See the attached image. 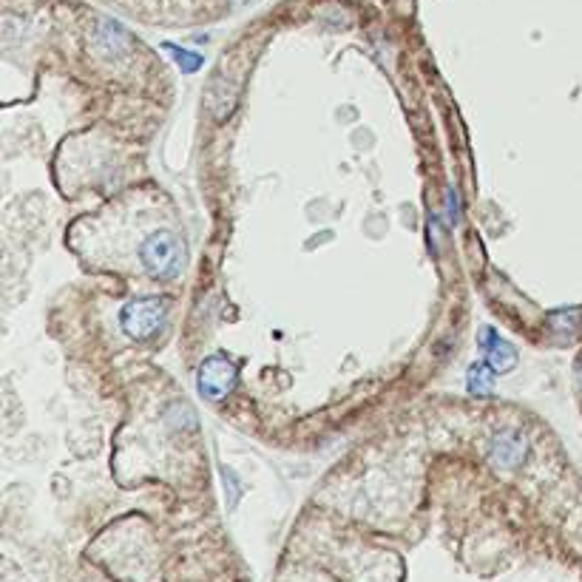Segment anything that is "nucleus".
I'll return each instance as SVG.
<instances>
[{
  "label": "nucleus",
  "instance_id": "f257e3e1",
  "mask_svg": "<svg viewBox=\"0 0 582 582\" xmlns=\"http://www.w3.org/2000/svg\"><path fill=\"white\" fill-rule=\"evenodd\" d=\"M140 256L145 271L151 273V279L157 281H171L179 276L182 271V262H185V245L182 238L171 230H157L151 233L142 242L140 247Z\"/></svg>",
  "mask_w": 582,
  "mask_h": 582
},
{
  "label": "nucleus",
  "instance_id": "f03ea898",
  "mask_svg": "<svg viewBox=\"0 0 582 582\" xmlns=\"http://www.w3.org/2000/svg\"><path fill=\"white\" fill-rule=\"evenodd\" d=\"M168 319V302L166 298H157V295H148V298H133V302L125 304L123 316V330L131 335V338H151L157 335V330Z\"/></svg>",
  "mask_w": 582,
  "mask_h": 582
},
{
  "label": "nucleus",
  "instance_id": "7ed1b4c3",
  "mask_svg": "<svg viewBox=\"0 0 582 582\" xmlns=\"http://www.w3.org/2000/svg\"><path fill=\"white\" fill-rule=\"evenodd\" d=\"M236 376L238 369L233 361H228L225 355H211L205 358L199 364V372H197V390L205 400H211V404H219V400H225L233 386H236Z\"/></svg>",
  "mask_w": 582,
  "mask_h": 582
},
{
  "label": "nucleus",
  "instance_id": "20e7f679",
  "mask_svg": "<svg viewBox=\"0 0 582 582\" xmlns=\"http://www.w3.org/2000/svg\"><path fill=\"white\" fill-rule=\"evenodd\" d=\"M526 452H529V443L514 429L503 432V435H497L495 441H491V460H495V466H500V469L520 466L526 460Z\"/></svg>",
  "mask_w": 582,
  "mask_h": 582
},
{
  "label": "nucleus",
  "instance_id": "39448f33",
  "mask_svg": "<svg viewBox=\"0 0 582 582\" xmlns=\"http://www.w3.org/2000/svg\"><path fill=\"white\" fill-rule=\"evenodd\" d=\"M481 347L489 352V364L495 367V372H509L517 367V350L505 338L495 335L491 327H483L481 330Z\"/></svg>",
  "mask_w": 582,
  "mask_h": 582
},
{
  "label": "nucleus",
  "instance_id": "423d86ee",
  "mask_svg": "<svg viewBox=\"0 0 582 582\" xmlns=\"http://www.w3.org/2000/svg\"><path fill=\"white\" fill-rule=\"evenodd\" d=\"M466 386L472 395H489L495 390V367L486 364H472L466 372Z\"/></svg>",
  "mask_w": 582,
  "mask_h": 582
},
{
  "label": "nucleus",
  "instance_id": "0eeeda50",
  "mask_svg": "<svg viewBox=\"0 0 582 582\" xmlns=\"http://www.w3.org/2000/svg\"><path fill=\"white\" fill-rule=\"evenodd\" d=\"M548 327L560 338H574L579 330V310H557L548 316Z\"/></svg>",
  "mask_w": 582,
  "mask_h": 582
},
{
  "label": "nucleus",
  "instance_id": "6e6552de",
  "mask_svg": "<svg viewBox=\"0 0 582 582\" xmlns=\"http://www.w3.org/2000/svg\"><path fill=\"white\" fill-rule=\"evenodd\" d=\"M100 40H102V46H109V54H117V49H125L128 46V35L117 23H102Z\"/></svg>",
  "mask_w": 582,
  "mask_h": 582
},
{
  "label": "nucleus",
  "instance_id": "1a4fd4ad",
  "mask_svg": "<svg viewBox=\"0 0 582 582\" xmlns=\"http://www.w3.org/2000/svg\"><path fill=\"white\" fill-rule=\"evenodd\" d=\"M166 49H168V52L176 57V63H179V69H182V71H197V69L202 66V57H199V54H193V52L179 49V46H174V43H168Z\"/></svg>",
  "mask_w": 582,
  "mask_h": 582
},
{
  "label": "nucleus",
  "instance_id": "9d476101",
  "mask_svg": "<svg viewBox=\"0 0 582 582\" xmlns=\"http://www.w3.org/2000/svg\"><path fill=\"white\" fill-rule=\"evenodd\" d=\"M446 199H449V219H452V225H457V219H460V207H457V193H455V188L446 190Z\"/></svg>",
  "mask_w": 582,
  "mask_h": 582
}]
</instances>
